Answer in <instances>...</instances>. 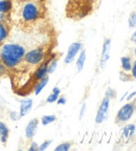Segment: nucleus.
Returning a JSON list of instances; mask_svg holds the SVG:
<instances>
[{"label":"nucleus","mask_w":136,"mask_h":151,"mask_svg":"<svg viewBox=\"0 0 136 151\" xmlns=\"http://www.w3.org/2000/svg\"><path fill=\"white\" fill-rule=\"evenodd\" d=\"M127 96H128V92H126V93H125V94H124V96H122V99H120V101H122V100H124V99H125V98L127 97Z\"/></svg>","instance_id":"nucleus-33"},{"label":"nucleus","mask_w":136,"mask_h":151,"mask_svg":"<svg viewBox=\"0 0 136 151\" xmlns=\"http://www.w3.org/2000/svg\"><path fill=\"white\" fill-rule=\"evenodd\" d=\"M85 61H86V50L83 48L80 52V55H79V58L77 60V73H81L84 68L85 65Z\"/></svg>","instance_id":"nucleus-17"},{"label":"nucleus","mask_w":136,"mask_h":151,"mask_svg":"<svg viewBox=\"0 0 136 151\" xmlns=\"http://www.w3.org/2000/svg\"><path fill=\"white\" fill-rule=\"evenodd\" d=\"M135 130H136V126L134 124H129V125H126L122 128V142L124 143H129L132 139H133L134 134H135Z\"/></svg>","instance_id":"nucleus-9"},{"label":"nucleus","mask_w":136,"mask_h":151,"mask_svg":"<svg viewBox=\"0 0 136 151\" xmlns=\"http://www.w3.org/2000/svg\"><path fill=\"white\" fill-rule=\"evenodd\" d=\"M134 55H135V57H136V45H135V48H134Z\"/></svg>","instance_id":"nucleus-34"},{"label":"nucleus","mask_w":136,"mask_h":151,"mask_svg":"<svg viewBox=\"0 0 136 151\" xmlns=\"http://www.w3.org/2000/svg\"><path fill=\"white\" fill-rule=\"evenodd\" d=\"M9 118H11L12 121L16 122V121H18L19 119H20V114H19V112H17V111H11V112H9Z\"/></svg>","instance_id":"nucleus-25"},{"label":"nucleus","mask_w":136,"mask_h":151,"mask_svg":"<svg viewBox=\"0 0 136 151\" xmlns=\"http://www.w3.org/2000/svg\"><path fill=\"white\" fill-rule=\"evenodd\" d=\"M128 23H129L130 28L136 27V12H132L128 19Z\"/></svg>","instance_id":"nucleus-21"},{"label":"nucleus","mask_w":136,"mask_h":151,"mask_svg":"<svg viewBox=\"0 0 136 151\" xmlns=\"http://www.w3.org/2000/svg\"><path fill=\"white\" fill-rule=\"evenodd\" d=\"M48 81H49V76H46V77H44L43 79H41L40 81H38V82L36 83L35 87H34V93H35L36 96H38V94L43 90V88L47 85Z\"/></svg>","instance_id":"nucleus-16"},{"label":"nucleus","mask_w":136,"mask_h":151,"mask_svg":"<svg viewBox=\"0 0 136 151\" xmlns=\"http://www.w3.org/2000/svg\"><path fill=\"white\" fill-rule=\"evenodd\" d=\"M31 107H33V100L31 99H26L20 102V109H19L20 118L25 116L31 110Z\"/></svg>","instance_id":"nucleus-13"},{"label":"nucleus","mask_w":136,"mask_h":151,"mask_svg":"<svg viewBox=\"0 0 136 151\" xmlns=\"http://www.w3.org/2000/svg\"><path fill=\"white\" fill-rule=\"evenodd\" d=\"M136 96V91H134V92H132V93H130L129 96L127 97V101H131L132 99H133L134 97Z\"/></svg>","instance_id":"nucleus-31"},{"label":"nucleus","mask_w":136,"mask_h":151,"mask_svg":"<svg viewBox=\"0 0 136 151\" xmlns=\"http://www.w3.org/2000/svg\"><path fill=\"white\" fill-rule=\"evenodd\" d=\"M130 40H131V42H133V43H135V44H136V31L132 34L131 38H130Z\"/></svg>","instance_id":"nucleus-30"},{"label":"nucleus","mask_w":136,"mask_h":151,"mask_svg":"<svg viewBox=\"0 0 136 151\" xmlns=\"http://www.w3.org/2000/svg\"><path fill=\"white\" fill-rule=\"evenodd\" d=\"M59 96H60V94H57V93H54V92H52V93H50L49 96L47 97L46 103L52 104V103H54V102H57V100H58Z\"/></svg>","instance_id":"nucleus-22"},{"label":"nucleus","mask_w":136,"mask_h":151,"mask_svg":"<svg viewBox=\"0 0 136 151\" xmlns=\"http://www.w3.org/2000/svg\"><path fill=\"white\" fill-rule=\"evenodd\" d=\"M13 23H1L0 22V46L9 39Z\"/></svg>","instance_id":"nucleus-11"},{"label":"nucleus","mask_w":136,"mask_h":151,"mask_svg":"<svg viewBox=\"0 0 136 151\" xmlns=\"http://www.w3.org/2000/svg\"><path fill=\"white\" fill-rule=\"evenodd\" d=\"M52 139H46V141H44V142L42 143V144H41L40 146H39V150H40V151L46 150V149L50 146V144H52Z\"/></svg>","instance_id":"nucleus-24"},{"label":"nucleus","mask_w":136,"mask_h":151,"mask_svg":"<svg viewBox=\"0 0 136 151\" xmlns=\"http://www.w3.org/2000/svg\"><path fill=\"white\" fill-rule=\"evenodd\" d=\"M101 0H68L66 16L72 20H81L89 16L97 9Z\"/></svg>","instance_id":"nucleus-3"},{"label":"nucleus","mask_w":136,"mask_h":151,"mask_svg":"<svg viewBox=\"0 0 136 151\" xmlns=\"http://www.w3.org/2000/svg\"><path fill=\"white\" fill-rule=\"evenodd\" d=\"M38 125H39V120L38 119H31L29 122L27 123L25 128V137L27 139H33V137H35L36 132L38 129Z\"/></svg>","instance_id":"nucleus-10"},{"label":"nucleus","mask_w":136,"mask_h":151,"mask_svg":"<svg viewBox=\"0 0 136 151\" xmlns=\"http://www.w3.org/2000/svg\"><path fill=\"white\" fill-rule=\"evenodd\" d=\"M66 101H67V100H66L65 97H60L57 100V103H58V105H65Z\"/></svg>","instance_id":"nucleus-29"},{"label":"nucleus","mask_w":136,"mask_h":151,"mask_svg":"<svg viewBox=\"0 0 136 151\" xmlns=\"http://www.w3.org/2000/svg\"><path fill=\"white\" fill-rule=\"evenodd\" d=\"M17 22L23 31H29L46 16L45 0H17Z\"/></svg>","instance_id":"nucleus-1"},{"label":"nucleus","mask_w":136,"mask_h":151,"mask_svg":"<svg viewBox=\"0 0 136 151\" xmlns=\"http://www.w3.org/2000/svg\"><path fill=\"white\" fill-rule=\"evenodd\" d=\"M52 46L48 44L39 45L33 50H28L24 55V58L22 62L17 66L15 69H20V70H28L29 68H35L38 65H40L43 61L48 58L52 54Z\"/></svg>","instance_id":"nucleus-4"},{"label":"nucleus","mask_w":136,"mask_h":151,"mask_svg":"<svg viewBox=\"0 0 136 151\" xmlns=\"http://www.w3.org/2000/svg\"><path fill=\"white\" fill-rule=\"evenodd\" d=\"M136 111V100L133 102H128L127 104H125L124 106L120 107V109L117 111L116 116H115V124L118 126H124L126 125L133 114Z\"/></svg>","instance_id":"nucleus-5"},{"label":"nucleus","mask_w":136,"mask_h":151,"mask_svg":"<svg viewBox=\"0 0 136 151\" xmlns=\"http://www.w3.org/2000/svg\"><path fill=\"white\" fill-rule=\"evenodd\" d=\"M25 52V47L21 44L3 43L0 46V60L3 62V64L11 73L22 62Z\"/></svg>","instance_id":"nucleus-2"},{"label":"nucleus","mask_w":136,"mask_h":151,"mask_svg":"<svg viewBox=\"0 0 136 151\" xmlns=\"http://www.w3.org/2000/svg\"><path fill=\"white\" fill-rule=\"evenodd\" d=\"M9 71L6 68V66L3 64V62L0 60V78H4V77H9Z\"/></svg>","instance_id":"nucleus-20"},{"label":"nucleus","mask_w":136,"mask_h":151,"mask_svg":"<svg viewBox=\"0 0 136 151\" xmlns=\"http://www.w3.org/2000/svg\"><path fill=\"white\" fill-rule=\"evenodd\" d=\"M83 50V43L82 42H73L69 45L67 50V54H66L65 59H64V63L65 64H70L73 62L74 58L77 55Z\"/></svg>","instance_id":"nucleus-7"},{"label":"nucleus","mask_w":136,"mask_h":151,"mask_svg":"<svg viewBox=\"0 0 136 151\" xmlns=\"http://www.w3.org/2000/svg\"><path fill=\"white\" fill-rule=\"evenodd\" d=\"M86 107H87L86 103H84V104H83V105H82V107H81L80 116H79V118H80V120H82V119H83V116H84V114H85V111H86Z\"/></svg>","instance_id":"nucleus-28"},{"label":"nucleus","mask_w":136,"mask_h":151,"mask_svg":"<svg viewBox=\"0 0 136 151\" xmlns=\"http://www.w3.org/2000/svg\"><path fill=\"white\" fill-rule=\"evenodd\" d=\"M14 1L13 0H0V13L13 16Z\"/></svg>","instance_id":"nucleus-12"},{"label":"nucleus","mask_w":136,"mask_h":151,"mask_svg":"<svg viewBox=\"0 0 136 151\" xmlns=\"http://www.w3.org/2000/svg\"><path fill=\"white\" fill-rule=\"evenodd\" d=\"M110 48H111V39L106 38L103 44V50L101 54V60H99V66L101 68H105L106 64L110 58Z\"/></svg>","instance_id":"nucleus-8"},{"label":"nucleus","mask_w":136,"mask_h":151,"mask_svg":"<svg viewBox=\"0 0 136 151\" xmlns=\"http://www.w3.org/2000/svg\"><path fill=\"white\" fill-rule=\"evenodd\" d=\"M61 55L57 54V52H52V59H50L49 63H48V67H47V73L48 75H52L56 71L57 66H58V62H59V58Z\"/></svg>","instance_id":"nucleus-15"},{"label":"nucleus","mask_w":136,"mask_h":151,"mask_svg":"<svg viewBox=\"0 0 136 151\" xmlns=\"http://www.w3.org/2000/svg\"><path fill=\"white\" fill-rule=\"evenodd\" d=\"M52 92H54V93H57V94H60L61 93V89H60L58 86H56V87L52 88Z\"/></svg>","instance_id":"nucleus-32"},{"label":"nucleus","mask_w":136,"mask_h":151,"mask_svg":"<svg viewBox=\"0 0 136 151\" xmlns=\"http://www.w3.org/2000/svg\"><path fill=\"white\" fill-rule=\"evenodd\" d=\"M109 106H110V99L108 97H106L103 99L101 105L99 107V110L96 112L95 116V123L96 124H102L107 120L109 112Z\"/></svg>","instance_id":"nucleus-6"},{"label":"nucleus","mask_w":136,"mask_h":151,"mask_svg":"<svg viewBox=\"0 0 136 151\" xmlns=\"http://www.w3.org/2000/svg\"><path fill=\"white\" fill-rule=\"evenodd\" d=\"M71 142H64L54 148V151H68L71 148Z\"/></svg>","instance_id":"nucleus-19"},{"label":"nucleus","mask_w":136,"mask_h":151,"mask_svg":"<svg viewBox=\"0 0 136 151\" xmlns=\"http://www.w3.org/2000/svg\"><path fill=\"white\" fill-rule=\"evenodd\" d=\"M38 150H39V145L36 142H31V146L28 148V151H38Z\"/></svg>","instance_id":"nucleus-27"},{"label":"nucleus","mask_w":136,"mask_h":151,"mask_svg":"<svg viewBox=\"0 0 136 151\" xmlns=\"http://www.w3.org/2000/svg\"><path fill=\"white\" fill-rule=\"evenodd\" d=\"M9 137V129L4 122L0 121V142L2 145H6Z\"/></svg>","instance_id":"nucleus-14"},{"label":"nucleus","mask_w":136,"mask_h":151,"mask_svg":"<svg viewBox=\"0 0 136 151\" xmlns=\"http://www.w3.org/2000/svg\"><path fill=\"white\" fill-rule=\"evenodd\" d=\"M57 121V116L54 114H46V116H43L41 118V124L43 126H47L52 124V123L56 122Z\"/></svg>","instance_id":"nucleus-18"},{"label":"nucleus","mask_w":136,"mask_h":151,"mask_svg":"<svg viewBox=\"0 0 136 151\" xmlns=\"http://www.w3.org/2000/svg\"><path fill=\"white\" fill-rule=\"evenodd\" d=\"M106 97H108L109 99H114L115 97H116V91H115L113 88L111 87H108L107 88V90H106V93H105Z\"/></svg>","instance_id":"nucleus-23"},{"label":"nucleus","mask_w":136,"mask_h":151,"mask_svg":"<svg viewBox=\"0 0 136 151\" xmlns=\"http://www.w3.org/2000/svg\"><path fill=\"white\" fill-rule=\"evenodd\" d=\"M131 77H132V79H133V81H134V80H136V59L134 60L133 62H132Z\"/></svg>","instance_id":"nucleus-26"},{"label":"nucleus","mask_w":136,"mask_h":151,"mask_svg":"<svg viewBox=\"0 0 136 151\" xmlns=\"http://www.w3.org/2000/svg\"><path fill=\"white\" fill-rule=\"evenodd\" d=\"M0 109H1V102H0Z\"/></svg>","instance_id":"nucleus-35"}]
</instances>
